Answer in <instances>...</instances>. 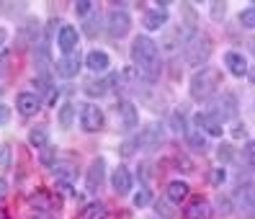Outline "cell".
I'll return each instance as SVG.
<instances>
[{
    "label": "cell",
    "instance_id": "11",
    "mask_svg": "<svg viewBox=\"0 0 255 219\" xmlns=\"http://www.w3.org/2000/svg\"><path fill=\"white\" fill-rule=\"evenodd\" d=\"M78 41H80V34L75 26H62L57 31V47L62 54H72V49L78 47Z\"/></svg>",
    "mask_w": 255,
    "mask_h": 219
},
{
    "label": "cell",
    "instance_id": "1",
    "mask_svg": "<svg viewBox=\"0 0 255 219\" xmlns=\"http://www.w3.org/2000/svg\"><path fill=\"white\" fill-rule=\"evenodd\" d=\"M131 60H134V67L142 72V78L155 83L162 72V62H160V52H157V44L149 39V36H137L131 44Z\"/></svg>",
    "mask_w": 255,
    "mask_h": 219
},
{
    "label": "cell",
    "instance_id": "7",
    "mask_svg": "<svg viewBox=\"0 0 255 219\" xmlns=\"http://www.w3.org/2000/svg\"><path fill=\"white\" fill-rule=\"evenodd\" d=\"M129 26H131V18H129L127 10L114 8V10L109 13V18H106V31H109V36H114V39L124 36V34L129 31Z\"/></svg>",
    "mask_w": 255,
    "mask_h": 219
},
{
    "label": "cell",
    "instance_id": "32",
    "mask_svg": "<svg viewBox=\"0 0 255 219\" xmlns=\"http://www.w3.org/2000/svg\"><path fill=\"white\" fill-rule=\"evenodd\" d=\"M75 10H78L80 16H85V13H91V3H88V0H78V3H75Z\"/></svg>",
    "mask_w": 255,
    "mask_h": 219
},
{
    "label": "cell",
    "instance_id": "36",
    "mask_svg": "<svg viewBox=\"0 0 255 219\" xmlns=\"http://www.w3.org/2000/svg\"><path fill=\"white\" fill-rule=\"evenodd\" d=\"M5 62H8V54L3 52V54H0V70H5Z\"/></svg>",
    "mask_w": 255,
    "mask_h": 219
},
{
    "label": "cell",
    "instance_id": "35",
    "mask_svg": "<svg viewBox=\"0 0 255 219\" xmlns=\"http://www.w3.org/2000/svg\"><path fill=\"white\" fill-rule=\"evenodd\" d=\"M8 119H10V111H8V106H3V104H0V126H3V124H8Z\"/></svg>",
    "mask_w": 255,
    "mask_h": 219
},
{
    "label": "cell",
    "instance_id": "31",
    "mask_svg": "<svg viewBox=\"0 0 255 219\" xmlns=\"http://www.w3.org/2000/svg\"><path fill=\"white\" fill-rule=\"evenodd\" d=\"M10 165V147H0V168H8Z\"/></svg>",
    "mask_w": 255,
    "mask_h": 219
},
{
    "label": "cell",
    "instance_id": "5",
    "mask_svg": "<svg viewBox=\"0 0 255 219\" xmlns=\"http://www.w3.org/2000/svg\"><path fill=\"white\" fill-rule=\"evenodd\" d=\"M137 142H139V147H142V150H157L160 144H165V126L157 124V121L147 124L144 131L137 137Z\"/></svg>",
    "mask_w": 255,
    "mask_h": 219
},
{
    "label": "cell",
    "instance_id": "38",
    "mask_svg": "<svg viewBox=\"0 0 255 219\" xmlns=\"http://www.w3.org/2000/svg\"><path fill=\"white\" fill-rule=\"evenodd\" d=\"M5 186H8V183H5L3 178H0V196H3V194H5Z\"/></svg>",
    "mask_w": 255,
    "mask_h": 219
},
{
    "label": "cell",
    "instance_id": "20",
    "mask_svg": "<svg viewBox=\"0 0 255 219\" xmlns=\"http://www.w3.org/2000/svg\"><path fill=\"white\" fill-rule=\"evenodd\" d=\"M188 196V183L186 181H173L168 183V199L170 201H183Z\"/></svg>",
    "mask_w": 255,
    "mask_h": 219
},
{
    "label": "cell",
    "instance_id": "29",
    "mask_svg": "<svg viewBox=\"0 0 255 219\" xmlns=\"http://www.w3.org/2000/svg\"><path fill=\"white\" fill-rule=\"evenodd\" d=\"M149 201H152V194H149V188H142V191L134 196V207H147Z\"/></svg>",
    "mask_w": 255,
    "mask_h": 219
},
{
    "label": "cell",
    "instance_id": "33",
    "mask_svg": "<svg viewBox=\"0 0 255 219\" xmlns=\"http://www.w3.org/2000/svg\"><path fill=\"white\" fill-rule=\"evenodd\" d=\"M224 178H227V173H224L222 168L212 173V183H217V186H222V183H224Z\"/></svg>",
    "mask_w": 255,
    "mask_h": 219
},
{
    "label": "cell",
    "instance_id": "4",
    "mask_svg": "<svg viewBox=\"0 0 255 219\" xmlns=\"http://www.w3.org/2000/svg\"><path fill=\"white\" fill-rule=\"evenodd\" d=\"M232 204L237 207L243 219H255V188L253 186H240Z\"/></svg>",
    "mask_w": 255,
    "mask_h": 219
},
{
    "label": "cell",
    "instance_id": "17",
    "mask_svg": "<svg viewBox=\"0 0 255 219\" xmlns=\"http://www.w3.org/2000/svg\"><path fill=\"white\" fill-rule=\"evenodd\" d=\"M85 65H88V70H93V72H106L109 70V54L101 52V49H93L91 54L85 57Z\"/></svg>",
    "mask_w": 255,
    "mask_h": 219
},
{
    "label": "cell",
    "instance_id": "21",
    "mask_svg": "<svg viewBox=\"0 0 255 219\" xmlns=\"http://www.w3.org/2000/svg\"><path fill=\"white\" fill-rule=\"evenodd\" d=\"M122 119H124V126H127V129H134V126L139 124L137 109H134L131 104H124V106H122Z\"/></svg>",
    "mask_w": 255,
    "mask_h": 219
},
{
    "label": "cell",
    "instance_id": "34",
    "mask_svg": "<svg viewBox=\"0 0 255 219\" xmlns=\"http://www.w3.org/2000/svg\"><path fill=\"white\" fill-rule=\"evenodd\" d=\"M219 204H222V214H232L235 209H232V199H219Z\"/></svg>",
    "mask_w": 255,
    "mask_h": 219
},
{
    "label": "cell",
    "instance_id": "6",
    "mask_svg": "<svg viewBox=\"0 0 255 219\" xmlns=\"http://www.w3.org/2000/svg\"><path fill=\"white\" fill-rule=\"evenodd\" d=\"M103 124H106V116H103V111L96 106V104H85L83 111H80V126L85 131H101Z\"/></svg>",
    "mask_w": 255,
    "mask_h": 219
},
{
    "label": "cell",
    "instance_id": "39",
    "mask_svg": "<svg viewBox=\"0 0 255 219\" xmlns=\"http://www.w3.org/2000/svg\"><path fill=\"white\" fill-rule=\"evenodd\" d=\"M253 54H255V41H253Z\"/></svg>",
    "mask_w": 255,
    "mask_h": 219
},
{
    "label": "cell",
    "instance_id": "9",
    "mask_svg": "<svg viewBox=\"0 0 255 219\" xmlns=\"http://www.w3.org/2000/svg\"><path fill=\"white\" fill-rule=\"evenodd\" d=\"M193 124H196L204 134H209V137H222V134H224L222 121L217 119L212 111H199L196 116H193Z\"/></svg>",
    "mask_w": 255,
    "mask_h": 219
},
{
    "label": "cell",
    "instance_id": "19",
    "mask_svg": "<svg viewBox=\"0 0 255 219\" xmlns=\"http://www.w3.org/2000/svg\"><path fill=\"white\" fill-rule=\"evenodd\" d=\"M165 21H168V16H165V10H160V8L144 10V16H142V23H144V28H149V31H157V28H162Z\"/></svg>",
    "mask_w": 255,
    "mask_h": 219
},
{
    "label": "cell",
    "instance_id": "22",
    "mask_svg": "<svg viewBox=\"0 0 255 219\" xmlns=\"http://www.w3.org/2000/svg\"><path fill=\"white\" fill-rule=\"evenodd\" d=\"M186 144L191 150H196V152H204L206 150V137H201V134H196V131H186Z\"/></svg>",
    "mask_w": 255,
    "mask_h": 219
},
{
    "label": "cell",
    "instance_id": "37",
    "mask_svg": "<svg viewBox=\"0 0 255 219\" xmlns=\"http://www.w3.org/2000/svg\"><path fill=\"white\" fill-rule=\"evenodd\" d=\"M5 39H8V34H5V28H0V47L5 44Z\"/></svg>",
    "mask_w": 255,
    "mask_h": 219
},
{
    "label": "cell",
    "instance_id": "18",
    "mask_svg": "<svg viewBox=\"0 0 255 219\" xmlns=\"http://www.w3.org/2000/svg\"><path fill=\"white\" fill-rule=\"evenodd\" d=\"M209 201L206 199H193L186 207V219H209Z\"/></svg>",
    "mask_w": 255,
    "mask_h": 219
},
{
    "label": "cell",
    "instance_id": "23",
    "mask_svg": "<svg viewBox=\"0 0 255 219\" xmlns=\"http://www.w3.org/2000/svg\"><path fill=\"white\" fill-rule=\"evenodd\" d=\"M28 142L34 144V147H47V142H49V134H47V129H31V134H28Z\"/></svg>",
    "mask_w": 255,
    "mask_h": 219
},
{
    "label": "cell",
    "instance_id": "13",
    "mask_svg": "<svg viewBox=\"0 0 255 219\" xmlns=\"http://www.w3.org/2000/svg\"><path fill=\"white\" fill-rule=\"evenodd\" d=\"M111 183H114V191H116L119 196L129 194V191H131V170H129L127 165H119V168L114 170V175H111Z\"/></svg>",
    "mask_w": 255,
    "mask_h": 219
},
{
    "label": "cell",
    "instance_id": "26",
    "mask_svg": "<svg viewBox=\"0 0 255 219\" xmlns=\"http://www.w3.org/2000/svg\"><path fill=\"white\" fill-rule=\"evenodd\" d=\"M72 113H75L72 104H65L62 111H59V124H62V126H70V124H72Z\"/></svg>",
    "mask_w": 255,
    "mask_h": 219
},
{
    "label": "cell",
    "instance_id": "15",
    "mask_svg": "<svg viewBox=\"0 0 255 219\" xmlns=\"http://www.w3.org/2000/svg\"><path fill=\"white\" fill-rule=\"evenodd\" d=\"M80 67H83V60H80V57H75V54H65L62 60L57 62V72L62 78H75L80 72Z\"/></svg>",
    "mask_w": 255,
    "mask_h": 219
},
{
    "label": "cell",
    "instance_id": "28",
    "mask_svg": "<svg viewBox=\"0 0 255 219\" xmlns=\"http://www.w3.org/2000/svg\"><path fill=\"white\" fill-rule=\"evenodd\" d=\"M245 160H248V168L255 173V142H245Z\"/></svg>",
    "mask_w": 255,
    "mask_h": 219
},
{
    "label": "cell",
    "instance_id": "8",
    "mask_svg": "<svg viewBox=\"0 0 255 219\" xmlns=\"http://www.w3.org/2000/svg\"><path fill=\"white\" fill-rule=\"evenodd\" d=\"M103 173H106V160L103 157H96L91 168L85 173V191L88 194H98L101 186H103Z\"/></svg>",
    "mask_w": 255,
    "mask_h": 219
},
{
    "label": "cell",
    "instance_id": "14",
    "mask_svg": "<svg viewBox=\"0 0 255 219\" xmlns=\"http://www.w3.org/2000/svg\"><path fill=\"white\" fill-rule=\"evenodd\" d=\"M224 62H227V70L232 72L235 78H243V75H248V72H250L248 60H245L243 54H237V52H227V54H224Z\"/></svg>",
    "mask_w": 255,
    "mask_h": 219
},
{
    "label": "cell",
    "instance_id": "25",
    "mask_svg": "<svg viewBox=\"0 0 255 219\" xmlns=\"http://www.w3.org/2000/svg\"><path fill=\"white\" fill-rule=\"evenodd\" d=\"M240 23H243L245 28H255V5L245 8L243 13H240Z\"/></svg>",
    "mask_w": 255,
    "mask_h": 219
},
{
    "label": "cell",
    "instance_id": "12",
    "mask_svg": "<svg viewBox=\"0 0 255 219\" xmlns=\"http://www.w3.org/2000/svg\"><path fill=\"white\" fill-rule=\"evenodd\" d=\"M41 104H44V101H41L36 93H18V98H16V106H18V113H21V116H34V113H39Z\"/></svg>",
    "mask_w": 255,
    "mask_h": 219
},
{
    "label": "cell",
    "instance_id": "40",
    "mask_svg": "<svg viewBox=\"0 0 255 219\" xmlns=\"http://www.w3.org/2000/svg\"><path fill=\"white\" fill-rule=\"evenodd\" d=\"M0 217H3V214H0Z\"/></svg>",
    "mask_w": 255,
    "mask_h": 219
},
{
    "label": "cell",
    "instance_id": "3",
    "mask_svg": "<svg viewBox=\"0 0 255 219\" xmlns=\"http://www.w3.org/2000/svg\"><path fill=\"white\" fill-rule=\"evenodd\" d=\"M183 54H186V65L199 67L209 60V54H212V41H209V36H204V34H193L191 41L186 44Z\"/></svg>",
    "mask_w": 255,
    "mask_h": 219
},
{
    "label": "cell",
    "instance_id": "24",
    "mask_svg": "<svg viewBox=\"0 0 255 219\" xmlns=\"http://www.w3.org/2000/svg\"><path fill=\"white\" fill-rule=\"evenodd\" d=\"M119 78H122V80H129V83H139V80H142V72L134 67V65H129V67H124L122 72H119Z\"/></svg>",
    "mask_w": 255,
    "mask_h": 219
},
{
    "label": "cell",
    "instance_id": "30",
    "mask_svg": "<svg viewBox=\"0 0 255 219\" xmlns=\"http://www.w3.org/2000/svg\"><path fill=\"white\" fill-rule=\"evenodd\" d=\"M157 212H160V214H165V217H173L170 199H168V201H165V199H160V201H157Z\"/></svg>",
    "mask_w": 255,
    "mask_h": 219
},
{
    "label": "cell",
    "instance_id": "10",
    "mask_svg": "<svg viewBox=\"0 0 255 219\" xmlns=\"http://www.w3.org/2000/svg\"><path fill=\"white\" fill-rule=\"evenodd\" d=\"M212 113L217 116L219 121H224V119H235V116H237V98H235L232 93L219 96V98L214 101V106H212Z\"/></svg>",
    "mask_w": 255,
    "mask_h": 219
},
{
    "label": "cell",
    "instance_id": "16",
    "mask_svg": "<svg viewBox=\"0 0 255 219\" xmlns=\"http://www.w3.org/2000/svg\"><path fill=\"white\" fill-rule=\"evenodd\" d=\"M114 83H116V75H111L109 80H85L83 91L88 96H103V93H109L111 88H114Z\"/></svg>",
    "mask_w": 255,
    "mask_h": 219
},
{
    "label": "cell",
    "instance_id": "27",
    "mask_svg": "<svg viewBox=\"0 0 255 219\" xmlns=\"http://www.w3.org/2000/svg\"><path fill=\"white\" fill-rule=\"evenodd\" d=\"M85 217L88 219H103V217H106V209H103L101 204H91V207L85 209Z\"/></svg>",
    "mask_w": 255,
    "mask_h": 219
},
{
    "label": "cell",
    "instance_id": "2",
    "mask_svg": "<svg viewBox=\"0 0 255 219\" xmlns=\"http://www.w3.org/2000/svg\"><path fill=\"white\" fill-rule=\"evenodd\" d=\"M219 88V72L206 67V70H199L196 75L191 78V96L193 101H209Z\"/></svg>",
    "mask_w": 255,
    "mask_h": 219
}]
</instances>
